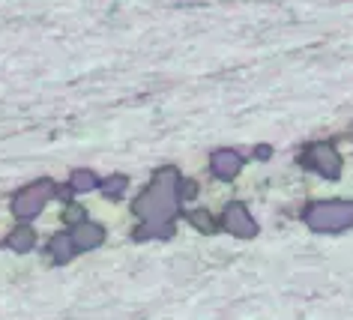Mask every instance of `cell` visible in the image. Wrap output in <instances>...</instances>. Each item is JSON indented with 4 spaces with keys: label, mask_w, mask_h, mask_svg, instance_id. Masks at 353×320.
<instances>
[{
    "label": "cell",
    "mask_w": 353,
    "mask_h": 320,
    "mask_svg": "<svg viewBox=\"0 0 353 320\" xmlns=\"http://www.w3.org/2000/svg\"><path fill=\"white\" fill-rule=\"evenodd\" d=\"M180 174L174 168H162L153 183L141 192L135 201V216L144 221V228L135 230V239H153V237H171L174 219L180 212Z\"/></svg>",
    "instance_id": "obj_1"
},
{
    "label": "cell",
    "mask_w": 353,
    "mask_h": 320,
    "mask_svg": "<svg viewBox=\"0 0 353 320\" xmlns=\"http://www.w3.org/2000/svg\"><path fill=\"white\" fill-rule=\"evenodd\" d=\"M305 225L312 230H344L353 228V201H323V203H312L305 210Z\"/></svg>",
    "instance_id": "obj_2"
},
{
    "label": "cell",
    "mask_w": 353,
    "mask_h": 320,
    "mask_svg": "<svg viewBox=\"0 0 353 320\" xmlns=\"http://www.w3.org/2000/svg\"><path fill=\"white\" fill-rule=\"evenodd\" d=\"M51 194H54V183H51V180H37V183H30L28 189H21L19 194H15L12 212H15V216H19L21 221L37 219L39 212L46 210V203L51 201Z\"/></svg>",
    "instance_id": "obj_3"
},
{
    "label": "cell",
    "mask_w": 353,
    "mask_h": 320,
    "mask_svg": "<svg viewBox=\"0 0 353 320\" xmlns=\"http://www.w3.org/2000/svg\"><path fill=\"white\" fill-rule=\"evenodd\" d=\"M303 162L312 168V171H317L321 177H326V180H339V174H341V156L335 153V147L326 144V141L308 147L305 156H303Z\"/></svg>",
    "instance_id": "obj_4"
},
{
    "label": "cell",
    "mask_w": 353,
    "mask_h": 320,
    "mask_svg": "<svg viewBox=\"0 0 353 320\" xmlns=\"http://www.w3.org/2000/svg\"><path fill=\"white\" fill-rule=\"evenodd\" d=\"M222 225L231 230L234 237H254L258 234V225H254V219H252V212L243 207L240 201H234V203H228L225 207V216H222Z\"/></svg>",
    "instance_id": "obj_5"
},
{
    "label": "cell",
    "mask_w": 353,
    "mask_h": 320,
    "mask_svg": "<svg viewBox=\"0 0 353 320\" xmlns=\"http://www.w3.org/2000/svg\"><path fill=\"white\" fill-rule=\"evenodd\" d=\"M210 168L219 180H234L243 168V156L236 150H216L213 159H210Z\"/></svg>",
    "instance_id": "obj_6"
},
{
    "label": "cell",
    "mask_w": 353,
    "mask_h": 320,
    "mask_svg": "<svg viewBox=\"0 0 353 320\" xmlns=\"http://www.w3.org/2000/svg\"><path fill=\"white\" fill-rule=\"evenodd\" d=\"M72 239H75V246H78V252H87V248H96L105 239V230L99 225H93V221H84V225H75L72 230Z\"/></svg>",
    "instance_id": "obj_7"
},
{
    "label": "cell",
    "mask_w": 353,
    "mask_h": 320,
    "mask_svg": "<svg viewBox=\"0 0 353 320\" xmlns=\"http://www.w3.org/2000/svg\"><path fill=\"white\" fill-rule=\"evenodd\" d=\"M48 252H51V261H54V263H66V261H72V254L78 252V246H75L72 234H57V237H51Z\"/></svg>",
    "instance_id": "obj_8"
},
{
    "label": "cell",
    "mask_w": 353,
    "mask_h": 320,
    "mask_svg": "<svg viewBox=\"0 0 353 320\" xmlns=\"http://www.w3.org/2000/svg\"><path fill=\"white\" fill-rule=\"evenodd\" d=\"M33 243H37V234H33V228H28V225H19L6 237V246H10L12 252H30Z\"/></svg>",
    "instance_id": "obj_9"
},
{
    "label": "cell",
    "mask_w": 353,
    "mask_h": 320,
    "mask_svg": "<svg viewBox=\"0 0 353 320\" xmlns=\"http://www.w3.org/2000/svg\"><path fill=\"white\" fill-rule=\"evenodd\" d=\"M96 186H99V177L93 171H75L72 180H69V189L72 192H93Z\"/></svg>",
    "instance_id": "obj_10"
},
{
    "label": "cell",
    "mask_w": 353,
    "mask_h": 320,
    "mask_svg": "<svg viewBox=\"0 0 353 320\" xmlns=\"http://www.w3.org/2000/svg\"><path fill=\"white\" fill-rule=\"evenodd\" d=\"M99 189H102V194H105V198H120V194H123V189H126V177L114 174L111 180L99 183Z\"/></svg>",
    "instance_id": "obj_11"
},
{
    "label": "cell",
    "mask_w": 353,
    "mask_h": 320,
    "mask_svg": "<svg viewBox=\"0 0 353 320\" xmlns=\"http://www.w3.org/2000/svg\"><path fill=\"white\" fill-rule=\"evenodd\" d=\"M189 221H192V225H198L204 234H213V230H216V219L210 216V212H204V210H192Z\"/></svg>",
    "instance_id": "obj_12"
},
{
    "label": "cell",
    "mask_w": 353,
    "mask_h": 320,
    "mask_svg": "<svg viewBox=\"0 0 353 320\" xmlns=\"http://www.w3.org/2000/svg\"><path fill=\"white\" fill-rule=\"evenodd\" d=\"M195 194H198V186L192 183V180H189V183H180V198H183V201H192Z\"/></svg>",
    "instance_id": "obj_13"
},
{
    "label": "cell",
    "mask_w": 353,
    "mask_h": 320,
    "mask_svg": "<svg viewBox=\"0 0 353 320\" xmlns=\"http://www.w3.org/2000/svg\"><path fill=\"white\" fill-rule=\"evenodd\" d=\"M254 156H258V159H270L272 150H270V147H258V153H254Z\"/></svg>",
    "instance_id": "obj_14"
}]
</instances>
